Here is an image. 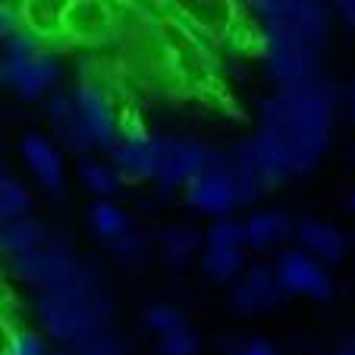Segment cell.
I'll return each instance as SVG.
<instances>
[{"instance_id": "obj_11", "label": "cell", "mask_w": 355, "mask_h": 355, "mask_svg": "<svg viewBox=\"0 0 355 355\" xmlns=\"http://www.w3.org/2000/svg\"><path fill=\"white\" fill-rule=\"evenodd\" d=\"M289 295L280 286L274 268L268 264H255L245 270V280H239L233 286V305L242 315H255V311H270L277 305H283Z\"/></svg>"}, {"instance_id": "obj_25", "label": "cell", "mask_w": 355, "mask_h": 355, "mask_svg": "<svg viewBox=\"0 0 355 355\" xmlns=\"http://www.w3.org/2000/svg\"><path fill=\"white\" fill-rule=\"evenodd\" d=\"M28 208H32V192L16 176L0 173V227L26 217Z\"/></svg>"}, {"instance_id": "obj_20", "label": "cell", "mask_w": 355, "mask_h": 355, "mask_svg": "<svg viewBox=\"0 0 355 355\" xmlns=\"http://www.w3.org/2000/svg\"><path fill=\"white\" fill-rule=\"evenodd\" d=\"M293 233H295V223L283 211H255L245 220V245H252V248L280 245Z\"/></svg>"}, {"instance_id": "obj_43", "label": "cell", "mask_w": 355, "mask_h": 355, "mask_svg": "<svg viewBox=\"0 0 355 355\" xmlns=\"http://www.w3.org/2000/svg\"><path fill=\"white\" fill-rule=\"evenodd\" d=\"M349 211H355V189L349 192Z\"/></svg>"}, {"instance_id": "obj_42", "label": "cell", "mask_w": 355, "mask_h": 355, "mask_svg": "<svg viewBox=\"0 0 355 355\" xmlns=\"http://www.w3.org/2000/svg\"><path fill=\"white\" fill-rule=\"evenodd\" d=\"M324 3H334V7H340V10H343V7L349 3V0H324Z\"/></svg>"}, {"instance_id": "obj_37", "label": "cell", "mask_w": 355, "mask_h": 355, "mask_svg": "<svg viewBox=\"0 0 355 355\" xmlns=\"http://www.w3.org/2000/svg\"><path fill=\"white\" fill-rule=\"evenodd\" d=\"M107 245H110V252H116L120 258H129V255H139L141 252V236H139V230H129L120 239H110Z\"/></svg>"}, {"instance_id": "obj_33", "label": "cell", "mask_w": 355, "mask_h": 355, "mask_svg": "<svg viewBox=\"0 0 355 355\" xmlns=\"http://www.w3.org/2000/svg\"><path fill=\"white\" fill-rule=\"evenodd\" d=\"M248 7L261 16V26H264V22L286 19L289 10H293V0H248Z\"/></svg>"}, {"instance_id": "obj_12", "label": "cell", "mask_w": 355, "mask_h": 355, "mask_svg": "<svg viewBox=\"0 0 355 355\" xmlns=\"http://www.w3.org/2000/svg\"><path fill=\"white\" fill-rule=\"evenodd\" d=\"M47 120H51L54 135L60 139V145L67 148V151H73V155H79V157L98 151L85 129V123H82V114H79V107H76L73 94H67V92L51 94V98H47Z\"/></svg>"}, {"instance_id": "obj_26", "label": "cell", "mask_w": 355, "mask_h": 355, "mask_svg": "<svg viewBox=\"0 0 355 355\" xmlns=\"http://www.w3.org/2000/svg\"><path fill=\"white\" fill-rule=\"evenodd\" d=\"M79 180L85 182V189L94 192L98 198H110V195H116L123 189V176L116 173L114 167H107V164H101V161H92V157H82Z\"/></svg>"}, {"instance_id": "obj_38", "label": "cell", "mask_w": 355, "mask_h": 355, "mask_svg": "<svg viewBox=\"0 0 355 355\" xmlns=\"http://www.w3.org/2000/svg\"><path fill=\"white\" fill-rule=\"evenodd\" d=\"M233 355H277V352H274V346L264 340H248V343H242V346H236Z\"/></svg>"}, {"instance_id": "obj_9", "label": "cell", "mask_w": 355, "mask_h": 355, "mask_svg": "<svg viewBox=\"0 0 355 355\" xmlns=\"http://www.w3.org/2000/svg\"><path fill=\"white\" fill-rule=\"evenodd\" d=\"M73 98H76V107H79L82 123H85L94 148H98V151H110L114 141L120 139V116H116L107 92L101 85H94L92 79H85L73 92Z\"/></svg>"}, {"instance_id": "obj_8", "label": "cell", "mask_w": 355, "mask_h": 355, "mask_svg": "<svg viewBox=\"0 0 355 355\" xmlns=\"http://www.w3.org/2000/svg\"><path fill=\"white\" fill-rule=\"evenodd\" d=\"M205 157H208V145L192 139H161V155H157L155 182L164 189H180L189 186L205 173Z\"/></svg>"}, {"instance_id": "obj_14", "label": "cell", "mask_w": 355, "mask_h": 355, "mask_svg": "<svg viewBox=\"0 0 355 355\" xmlns=\"http://www.w3.org/2000/svg\"><path fill=\"white\" fill-rule=\"evenodd\" d=\"M186 205L208 217H230V211L239 208V195L230 176L223 173H201L186 186Z\"/></svg>"}, {"instance_id": "obj_32", "label": "cell", "mask_w": 355, "mask_h": 355, "mask_svg": "<svg viewBox=\"0 0 355 355\" xmlns=\"http://www.w3.org/2000/svg\"><path fill=\"white\" fill-rule=\"evenodd\" d=\"M76 355H126V349H123V343L116 340L110 330H101L98 336L82 343V346L76 349Z\"/></svg>"}, {"instance_id": "obj_31", "label": "cell", "mask_w": 355, "mask_h": 355, "mask_svg": "<svg viewBox=\"0 0 355 355\" xmlns=\"http://www.w3.org/2000/svg\"><path fill=\"white\" fill-rule=\"evenodd\" d=\"M44 47L47 44L38 38V35L19 28V32H13L7 41H3V54H7V57H28V54H38V51H44Z\"/></svg>"}, {"instance_id": "obj_5", "label": "cell", "mask_w": 355, "mask_h": 355, "mask_svg": "<svg viewBox=\"0 0 355 355\" xmlns=\"http://www.w3.org/2000/svg\"><path fill=\"white\" fill-rule=\"evenodd\" d=\"M13 7L19 13L22 28L38 35L54 51V44L69 41V28H73L79 0H13Z\"/></svg>"}, {"instance_id": "obj_34", "label": "cell", "mask_w": 355, "mask_h": 355, "mask_svg": "<svg viewBox=\"0 0 355 355\" xmlns=\"http://www.w3.org/2000/svg\"><path fill=\"white\" fill-rule=\"evenodd\" d=\"M10 355H47L44 349V340H41L35 330H16L13 336V349H10Z\"/></svg>"}, {"instance_id": "obj_46", "label": "cell", "mask_w": 355, "mask_h": 355, "mask_svg": "<svg viewBox=\"0 0 355 355\" xmlns=\"http://www.w3.org/2000/svg\"><path fill=\"white\" fill-rule=\"evenodd\" d=\"M0 295H7V293H0Z\"/></svg>"}, {"instance_id": "obj_24", "label": "cell", "mask_w": 355, "mask_h": 355, "mask_svg": "<svg viewBox=\"0 0 355 355\" xmlns=\"http://www.w3.org/2000/svg\"><path fill=\"white\" fill-rule=\"evenodd\" d=\"M201 270L214 283H236L239 274L245 270V255L242 248H205L201 255Z\"/></svg>"}, {"instance_id": "obj_39", "label": "cell", "mask_w": 355, "mask_h": 355, "mask_svg": "<svg viewBox=\"0 0 355 355\" xmlns=\"http://www.w3.org/2000/svg\"><path fill=\"white\" fill-rule=\"evenodd\" d=\"M346 110H349V120L355 123V82H352V88H349V94H346Z\"/></svg>"}, {"instance_id": "obj_15", "label": "cell", "mask_w": 355, "mask_h": 355, "mask_svg": "<svg viewBox=\"0 0 355 355\" xmlns=\"http://www.w3.org/2000/svg\"><path fill=\"white\" fill-rule=\"evenodd\" d=\"M264 69L280 88L311 82L318 79V69H321V47H295V51L264 54Z\"/></svg>"}, {"instance_id": "obj_6", "label": "cell", "mask_w": 355, "mask_h": 355, "mask_svg": "<svg viewBox=\"0 0 355 355\" xmlns=\"http://www.w3.org/2000/svg\"><path fill=\"white\" fill-rule=\"evenodd\" d=\"M274 274H277V280H280V286L286 289V295H311V299H318V302L334 295V280H330V274L305 248H289V252H283L274 264Z\"/></svg>"}, {"instance_id": "obj_1", "label": "cell", "mask_w": 355, "mask_h": 355, "mask_svg": "<svg viewBox=\"0 0 355 355\" xmlns=\"http://www.w3.org/2000/svg\"><path fill=\"white\" fill-rule=\"evenodd\" d=\"M334 123V88L321 79L280 88V94L261 104V126L280 132L295 155V173L315 170L321 151L327 148Z\"/></svg>"}, {"instance_id": "obj_2", "label": "cell", "mask_w": 355, "mask_h": 355, "mask_svg": "<svg viewBox=\"0 0 355 355\" xmlns=\"http://www.w3.org/2000/svg\"><path fill=\"white\" fill-rule=\"evenodd\" d=\"M164 7L170 10V16L182 19L192 32H198L211 44H248L261 47V35H255L252 22H248V0H164Z\"/></svg>"}, {"instance_id": "obj_23", "label": "cell", "mask_w": 355, "mask_h": 355, "mask_svg": "<svg viewBox=\"0 0 355 355\" xmlns=\"http://www.w3.org/2000/svg\"><path fill=\"white\" fill-rule=\"evenodd\" d=\"M51 295H67V299H98L101 295V274L94 264L76 261L67 270L60 283L51 289Z\"/></svg>"}, {"instance_id": "obj_41", "label": "cell", "mask_w": 355, "mask_h": 355, "mask_svg": "<svg viewBox=\"0 0 355 355\" xmlns=\"http://www.w3.org/2000/svg\"><path fill=\"white\" fill-rule=\"evenodd\" d=\"M0 82L7 85V54H3V47H0Z\"/></svg>"}, {"instance_id": "obj_22", "label": "cell", "mask_w": 355, "mask_h": 355, "mask_svg": "<svg viewBox=\"0 0 355 355\" xmlns=\"http://www.w3.org/2000/svg\"><path fill=\"white\" fill-rule=\"evenodd\" d=\"M88 223H92V230L104 242L120 239L123 233H129V230H132L129 214L120 208V205H114L110 198H98L92 208H88Z\"/></svg>"}, {"instance_id": "obj_29", "label": "cell", "mask_w": 355, "mask_h": 355, "mask_svg": "<svg viewBox=\"0 0 355 355\" xmlns=\"http://www.w3.org/2000/svg\"><path fill=\"white\" fill-rule=\"evenodd\" d=\"M145 321H148V327L155 330V334H161V336L176 334V330L186 327V318H182V311L170 309V305H157V309H148V311H145Z\"/></svg>"}, {"instance_id": "obj_44", "label": "cell", "mask_w": 355, "mask_h": 355, "mask_svg": "<svg viewBox=\"0 0 355 355\" xmlns=\"http://www.w3.org/2000/svg\"><path fill=\"white\" fill-rule=\"evenodd\" d=\"M343 355H355V349H346V352H343Z\"/></svg>"}, {"instance_id": "obj_35", "label": "cell", "mask_w": 355, "mask_h": 355, "mask_svg": "<svg viewBox=\"0 0 355 355\" xmlns=\"http://www.w3.org/2000/svg\"><path fill=\"white\" fill-rule=\"evenodd\" d=\"M16 330L19 327H16L13 311H10V305H7V295H0V355H10Z\"/></svg>"}, {"instance_id": "obj_30", "label": "cell", "mask_w": 355, "mask_h": 355, "mask_svg": "<svg viewBox=\"0 0 355 355\" xmlns=\"http://www.w3.org/2000/svg\"><path fill=\"white\" fill-rule=\"evenodd\" d=\"M195 352H198V336L189 327L161 336V343H157V355H195Z\"/></svg>"}, {"instance_id": "obj_19", "label": "cell", "mask_w": 355, "mask_h": 355, "mask_svg": "<svg viewBox=\"0 0 355 355\" xmlns=\"http://www.w3.org/2000/svg\"><path fill=\"white\" fill-rule=\"evenodd\" d=\"M51 242V230L47 223H41L38 217H19V220L0 227V255H7L10 261L19 255H28L35 248Z\"/></svg>"}, {"instance_id": "obj_17", "label": "cell", "mask_w": 355, "mask_h": 355, "mask_svg": "<svg viewBox=\"0 0 355 355\" xmlns=\"http://www.w3.org/2000/svg\"><path fill=\"white\" fill-rule=\"evenodd\" d=\"M295 239L302 242V248L315 255L318 261L327 264H340L346 255V236L334 227V223L324 220H302L295 223Z\"/></svg>"}, {"instance_id": "obj_36", "label": "cell", "mask_w": 355, "mask_h": 355, "mask_svg": "<svg viewBox=\"0 0 355 355\" xmlns=\"http://www.w3.org/2000/svg\"><path fill=\"white\" fill-rule=\"evenodd\" d=\"M22 22H19V13H16L13 0H0V41H7L13 32H19Z\"/></svg>"}, {"instance_id": "obj_4", "label": "cell", "mask_w": 355, "mask_h": 355, "mask_svg": "<svg viewBox=\"0 0 355 355\" xmlns=\"http://www.w3.org/2000/svg\"><path fill=\"white\" fill-rule=\"evenodd\" d=\"M76 261H79V258L73 255V248H69L67 242L51 239L47 245L35 248L28 255L13 258V261H10V274H13L16 280H22L26 286L38 289V293H51V289L67 277V270L73 268Z\"/></svg>"}, {"instance_id": "obj_40", "label": "cell", "mask_w": 355, "mask_h": 355, "mask_svg": "<svg viewBox=\"0 0 355 355\" xmlns=\"http://www.w3.org/2000/svg\"><path fill=\"white\" fill-rule=\"evenodd\" d=\"M343 16H346V22L355 28V0H349L346 7H343Z\"/></svg>"}, {"instance_id": "obj_10", "label": "cell", "mask_w": 355, "mask_h": 355, "mask_svg": "<svg viewBox=\"0 0 355 355\" xmlns=\"http://www.w3.org/2000/svg\"><path fill=\"white\" fill-rule=\"evenodd\" d=\"M19 148H22V161L28 164V170H32V176L38 180V186L44 189L47 195L60 198V195L67 192V167H63L60 148L38 132H28Z\"/></svg>"}, {"instance_id": "obj_13", "label": "cell", "mask_w": 355, "mask_h": 355, "mask_svg": "<svg viewBox=\"0 0 355 355\" xmlns=\"http://www.w3.org/2000/svg\"><path fill=\"white\" fill-rule=\"evenodd\" d=\"M107 155L120 176H129V180H155L161 139H151V135H120Z\"/></svg>"}, {"instance_id": "obj_18", "label": "cell", "mask_w": 355, "mask_h": 355, "mask_svg": "<svg viewBox=\"0 0 355 355\" xmlns=\"http://www.w3.org/2000/svg\"><path fill=\"white\" fill-rule=\"evenodd\" d=\"M255 155H258V164H261L264 176H268L270 186H277V182H283L286 176L295 173V155L293 148H289V141L283 139L280 132H274V129H264L255 135Z\"/></svg>"}, {"instance_id": "obj_27", "label": "cell", "mask_w": 355, "mask_h": 355, "mask_svg": "<svg viewBox=\"0 0 355 355\" xmlns=\"http://www.w3.org/2000/svg\"><path fill=\"white\" fill-rule=\"evenodd\" d=\"M201 245V233L192 227H167L161 236V248H164V261L170 264V268H176V264H186V258L192 255L195 248Z\"/></svg>"}, {"instance_id": "obj_45", "label": "cell", "mask_w": 355, "mask_h": 355, "mask_svg": "<svg viewBox=\"0 0 355 355\" xmlns=\"http://www.w3.org/2000/svg\"><path fill=\"white\" fill-rule=\"evenodd\" d=\"M0 173H3V167H0Z\"/></svg>"}, {"instance_id": "obj_7", "label": "cell", "mask_w": 355, "mask_h": 355, "mask_svg": "<svg viewBox=\"0 0 355 355\" xmlns=\"http://www.w3.org/2000/svg\"><path fill=\"white\" fill-rule=\"evenodd\" d=\"M57 82H60V63L51 47L28 57H7V85L22 101L44 98L47 92L57 88Z\"/></svg>"}, {"instance_id": "obj_28", "label": "cell", "mask_w": 355, "mask_h": 355, "mask_svg": "<svg viewBox=\"0 0 355 355\" xmlns=\"http://www.w3.org/2000/svg\"><path fill=\"white\" fill-rule=\"evenodd\" d=\"M205 242L211 248H242L245 245V223L233 220V217H217L205 233Z\"/></svg>"}, {"instance_id": "obj_16", "label": "cell", "mask_w": 355, "mask_h": 355, "mask_svg": "<svg viewBox=\"0 0 355 355\" xmlns=\"http://www.w3.org/2000/svg\"><path fill=\"white\" fill-rule=\"evenodd\" d=\"M233 155V167H230V180L236 186V195H239V205H252L258 201L264 192L270 189L268 176H264L261 164H258L255 155V141H239V145L230 151Z\"/></svg>"}, {"instance_id": "obj_3", "label": "cell", "mask_w": 355, "mask_h": 355, "mask_svg": "<svg viewBox=\"0 0 355 355\" xmlns=\"http://www.w3.org/2000/svg\"><path fill=\"white\" fill-rule=\"evenodd\" d=\"M114 315V302L107 295L98 299H67V295L41 293L38 299V321L47 334L63 346L79 349L101 330H107V321Z\"/></svg>"}, {"instance_id": "obj_21", "label": "cell", "mask_w": 355, "mask_h": 355, "mask_svg": "<svg viewBox=\"0 0 355 355\" xmlns=\"http://www.w3.org/2000/svg\"><path fill=\"white\" fill-rule=\"evenodd\" d=\"M286 22H293L311 47H321L327 38V3L324 0H293Z\"/></svg>"}]
</instances>
